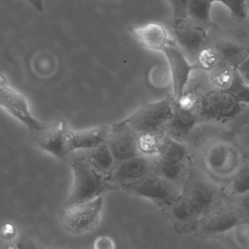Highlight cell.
I'll list each match as a JSON object with an SVG mask.
<instances>
[{
    "mask_svg": "<svg viewBox=\"0 0 249 249\" xmlns=\"http://www.w3.org/2000/svg\"><path fill=\"white\" fill-rule=\"evenodd\" d=\"M68 162L72 170V183L62 206L79 205L113 190L107 178L96 171L81 151L72 153Z\"/></svg>",
    "mask_w": 249,
    "mask_h": 249,
    "instance_id": "obj_1",
    "label": "cell"
},
{
    "mask_svg": "<svg viewBox=\"0 0 249 249\" xmlns=\"http://www.w3.org/2000/svg\"><path fill=\"white\" fill-rule=\"evenodd\" d=\"M173 113V97H167L159 101L142 103L124 120L139 135L163 133Z\"/></svg>",
    "mask_w": 249,
    "mask_h": 249,
    "instance_id": "obj_2",
    "label": "cell"
},
{
    "mask_svg": "<svg viewBox=\"0 0 249 249\" xmlns=\"http://www.w3.org/2000/svg\"><path fill=\"white\" fill-rule=\"evenodd\" d=\"M189 157L186 145L163 135L157 154L152 157V173L175 183L186 167Z\"/></svg>",
    "mask_w": 249,
    "mask_h": 249,
    "instance_id": "obj_3",
    "label": "cell"
},
{
    "mask_svg": "<svg viewBox=\"0 0 249 249\" xmlns=\"http://www.w3.org/2000/svg\"><path fill=\"white\" fill-rule=\"evenodd\" d=\"M103 205L104 197L100 196L74 206H62L58 212L59 221L63 228L73 235L91 232L100 223Z\"/></svg>",
    "mask_w": 249,
    "mask_h": 249,
    "instance_id": "obj_4",
    "label": "cell"
},
{
    "mask_svg": "<svg viewBox=\"0 0 249 249\" xmlns=\"http://www.w3.org/2000/svg\"><path fill=\"white\" fill-rule=\"evenodd\" d=\"M119 190L148 199L161 209L171 208L180 195L174 183L154 173L136 181L125 183Z\"/></svg>",
    "mask_w": 249,
    "mask_h": 249,
    "instance_id": "obj_5",
    "label": "cell"
},
{
    "mask_svg": "<svg viewBox=\"0 0 249 249\" xmlns=\"http://www.w3.org/2000/svg\"><path fill=\"white\" fill-rule=\"evenodd\" d=\"M69 127L62 119L43 122L37 129L30 132V142L36 148L62 161H68L71 154L67 142Z\"/></svg>",
    "mask_w": 249,
    "mask_h": 249,
    "instance_id": "obj_6",
    "label": "cell"
},
{
    "mask_svg": "<svg viewBox=\"0 0 249 249\" xmlns=\"http://www.w3.org/2000/svg\"><path fill=\"white\" fill-rule=\"evenodd\" d=\"M215 192L211 186L196 183L183 195H179L170 208L172 214L180 221L198 218L208 213L215 200Z\"/></svg>",
    "mask_w": 249,
    "mask_h": 249,
    "instance_id": "obj_7",
    "label": "cell"
},
{
    "mask_svg": "<svg viewBox=\"0 0 249 249\" xmlns=\"http://www.w3.org/2000/svg\"><path fill=\"white\" fill-rule=\"evenodd\" d=\"M242 105L230 93L213 88L199 97L196 113L209 120L228 121L240 113Z\"/></svg>",
    "mask_w": 249,
    "mask_h": 249,
    "instance_id": "obj_8",
    "label": "cell"
},
{
    "mask_svg": "<svg viewBox=\"0 0 249 249\" xmlns=\"http://www.w3.org/2000/svg\"><path fill=\"white\" fill-rule=\"evenodd\" d=\"M165 25L179 47L191 56L197 57L208 29L189 16L176 19L171 18Z\"/></svg>",
    "mask_w": 249,
    "mask_h": 249,
    "instance_id": "obj_9",
    "label": "cell"
},
{
    "mask_svg": "<svg viewBox=\"0 0 249 249\" xmlns=\"http://www.w3.org/2000/svg\"><path fill=\"white\" fill-rule=\"evenodd\" d=\"M162 53L170 67L173 91L172 97L175 101H178L186 92L192 72L199 70V67L197 63L193 64L189 61L173 38L170 39Z\"/></svg>",
    "mask_w": 249,
    "mask_h": 249,
    "instance_id": "obj_10",
    "label": "cell"
},
{
    "mask_svg": "<svg viewBox=\"0 0 249 249\" xmlns=\"http://www.w3.org/2000/svg\"><path fill=\"white\" fill-rule=\"evenodd\" d=\"M0 105L30 132L37 129L43 123L33 116L25 97L13 88L3 75L0 81Z\"/></svg>",
    "mask_w": 249,
    "mask_h": 249,
    "instance_id": "obj_11",
    "label": "cell"
},
{
    "mask_svg": "<svg viewBox=\"0 0 249 249\" xmlns=\"http://www.w3.org/2000/svg\"><path fill=\"white\" fill-rule=\"evenodd\" d=\"M138 140L139 134L137 133L124 120L110 125L106 143L113 154L116 165L141 154Z\"/></svg>",
    "mask_w": 249,
    "mask_h": 249,
    "instance_id": "obj_12",
    "label": "cell"
},
{
    "mask_svg": "<svg viewBox=\"0 0 249 249\" xmlns=\"http://www.w3.org/2000/svg\"><path fill=\"white\" fill-rule=\"evenodd\" d=\"M152 173V157L140 154L119 163L107 177L113 190L125 183L140 180Z\"/></svg>",
    "mask_w": 249,
    "mask_h": 249,
    "instance_id": "obj_13",
    "label": "cell"
},
{
    "mask_svg": "<svg viewBox=\"0 0 249 249\" xmlns=\"http://www.w3.org/2000/svg\"><path fill=\"white\" fill-rule=\"evenodd\" d=\"M129 32L142 47L153 52H162L171 39L165 24L160 23L130 26Z\"/></svg>",
    "mask_w": 249,
    "mask_h": 249,
    "instance_id": "obj_14",
    "label": "cell"
},
{
    "mask_svg": "<svg viewBox=\"0 0 249 249\" xmlns=\"http://www.w3.org/2000/svg\"><path fill=\"white\" fill-rule=\"evenodd\" d=\"M110 128V125H102L84 130H73L70 126L67 132V142L71 154L88 151L106 143Z\"/></svg>",
    "mask_w": 249,
    "mask_h": 249,
    "instance_id": "obj_15",
    "label": "cell"
},
{
    "mask_svg": "<svg viewBox=\"0 0 249 249\" xmlns=\"http://www.w3.org/2000/svg\"><path fill=\"white\" fill-rule=\"evenodd\" d=\"M246 219L238 209L219 208L208 214L202 223V230L212 234L233 230Z\"/></svg>",
    "mask_w": 249,
    "mask_h": 249,
    "instance_id": "obj_16",
    "label": "cell"
},
{
    "mask_svg": "<svg viewBox=\"0 0 249 249\" xmlns=\"http://www.w3.org/2000/svg\"><path fill=\"white\" fill-rule=\"evenodd\" d=\"M205 161L208 168L215 174L225 175L234 169L238 161V156L234 148L227 144H213L208 150Z\"/></svg>",
    "mask_w": 249,
    "mask_h": 249,
    "instance_id": "obj_17",
    "label": "cell"
},
{
    "mask_svg": "<svg viewBox=\"0 0 249 249\" xmlns=\"http://www.w3.org/2000/svg\"><path fill=\"white\" fill-rule=\"evenodd\" d=\"M198 116L196 111L181 108L173 100V116L163 134L173 138L188 135L196 125Z\"/></svg>",
    "mask_w": 249,
    "mask_h": 249,
    "instance_id": "obj_18",
    "label": "cell"
},
{
    "mask_svg": "<svg viewBox=\"0 0 249 249\" xmlns=\"http://www.w3.org/2000/svg\"><path fill=\"white\" fill-rule=\"evenodd\" d=\"M81 152L91 167L107 178L116 167V160L106 142L92 149Z\"/></svg>",
    "mask_w": 249,
    "mask_h": 249,
    "instance_id": "obj_19",
    "label": "cell"
},
{
    "mask_svg": "<svg viewBox=\"0 0 249 249\" xmlns=\"http://www.w3.org/2000/svg\"><path fill=\"white\" fill-rule=\"evenodd\" d=\"M215 49L222 60L227 65L237 68L249 56V48L231 40H222L215 44Z\"/></svg>",
    "mask_w": 249,
    "mask_h": 249,
    "instance_id": "obj_20",
    "label": "cell"
},
{
    "mask_svg": "<svg viewBox=\"0 0 249 249\" xmlns=\"http://www.w3.org/2000/svg\"><path fill=\"white\" fill-rule=\"evenodd\" d=\"M213 0H189L188 16L207 29L213 27L211 9Z\"/></svg>",
    "mask_w": 249,
    "mask_h": 249,
    "instance_id": "obj_21",
    "label": "cell"
},
{
    "mask_svg": "<svg viewBox=\"0 0 249 249\" xmlns=\"http://www.w3.org/2000/svg\"><path fill=\"white\" fill-rule=\"evenodd\" d=\"M231 192L238 196L249 193V164L239 166L230 183Z\"/></svg>",
    "mask_w": 249,
    "mask_h": 249,
    "instance_id": "obj_22",
    "label": "cell"
},
{
    "mask_svg": "<svg viewBox=\"0 0 249 249\" xmlns=\"http://www.w3.org/2000/svg\"><path fill=\"white\" fill-rule=\"evenodd\" d=\"M196 58L199 69L207 72L212 71L222 62V59L215 46L201 49Z\"/></svg>",
    "mask_w": 249,
    "mask_h": 249,
    "instance_id": "obj_23",
    "label": "cell"
},
{
    "mask_svg": "<svg viewBox=\"0 0 249 249\" xmlns=\"http://www.w3.org/2000/svg\"><path fill=\"white\" fill-rule=\"evenodd\" d=\"M163 133H146L139 135V150L141 154L154 157L157 154Z\"/></svg>",
    "mask_w": 249,
    "mask_h": 249,
    "instance_id": "obj_24",
    "label": "cell"
},
{
    "mask_svg": "<svg viewBox=\"0 0 249 249\" xmlns=\"http://www.w3.org/2000/svg\"><path fill=\"white\" fill-rule=\"evenodd\" d=\"M213 2L223 4L230 11L231 17L237 21H243L249 13L247 0H213Z\"/></svg>",
    "mask_w": 249,
    "mask_h": 249,
    "instance_id": "obj_25",
    "label": "cell"
},
{
    "mask_svg": "<svg viewBox=\"0 0 249 249\" xmlns=\"http://www.w3.org/2000/svg\"><path fill=\"white\" fill-rule=\"evenodd\" d=\"M172 11L173 19L187 17L189 0H167Z\"/></svg>",
    "mask_w": 249,
    "mask_h": 249,
    "instance_id": "obj_26",
    "label": "cell"
},
{
    "mask_svg": "<svg viewBox=\"0 0 249 249\" xmlns=\"http://www.w3.org/2000/svg\"><path fill=\"white\" fill-rule=\"evenodd\" d=\"M233 230L237 243L242 247L249 248V222L243 221Z\"/></svg>",
    "mask_w": 249,
    "mask_h": 249,
    "instance_id": "obj_27",
    "label": "cell"
},
{
    "mask_svg": "<svg viewBox=\"0 0 249 249\" xmlns=\"http://www.w3.org/2000/svg\"><path fill=\"white\" fill-rule=\"evenodd\" d=\"M8 244L10 246H7L6 248L9 249H34L36 248V245L28 239L25 237H18L16 238L15 240L11 242H8Z\"/></svg>",
    "mask_w": 249,
    "mask_h": 249,
    "instance_id": "obj_28",
    "label": "cell"
},
{
    "mask_svg": "<svg viewBox=\"0 0 249 249\" xmlns=\"http://www.w3.org/2000/svg\"><path fill=\"white\" fill-rule=\"evenodd\" d=\"M1 236L6 243L15 240L17 236V230L15 227L11 224H5V225L2 226Z\"/></svg>",
    "mask_w": 249,
    "mask_h": 249,
    "instance_id": "obj_29",
    "label": "cell"
},
{
    "mask_svg": "<svg viewBox=\"0 0 249 249\" xmlns=\"http://www.w3.org/2000/svg\"><path fill=\"white\" fill-rule=\"evenodd\" d=\"M93 247L95 249H112L115 248L113 240L108 237H99L94 240Z\"/></svg>",
    "mask_w": 249,
    "mask_h": 249,
    "instance_id": "obj_30",
    "label": "cell"
},
{
    "mask_svg": "<svg viewBox=\"0 0 249 249\" xmlns=\"http://www.w3.org/2000/svg\"><path fill=\"white\" fill-rule=\"evenodd\" d=\"M240 197L238 210L245 218H249V193L242 195Z\"/></svg>",
    "mask_w": 249,
    "mask_h": 249,
    "instance_id": "obj_31",
    "label": "cell"
},
{
    "mask_svg": "<svg viewBox=\"0 0 249 249\" xmlns=\"http://www.w3.org/2000/svg\"><path fill=\"white\" fill-rule=\"evenodd\" d=\"M237 71L241 75L243 81L249 86V56L241 65L237 67Z\"/></svg>",
    "mask_w": 249,
    "mask_h": 249,
    "instance_id": "obj_32",
    "label": "cell"
},
{
    "mask_svg": "<svg viewBox=\"0 0 249 249\" xmlns=\"http://www.w3.org/2000/svg\"><path fill=\"white\" fill-rule=\"evenodd\" d=\"M27 3L30 4L35 10L38 11L40 14L44 12V5L43 0H24Z\"/></svg>",
    "mask_w": 249,
    "mask_h": 249,
    "instance_id": "obj_33",
    "label": "cell"
},
{
    "mask_svg": "<svg viewBox=\"0 0 249 249\" xmlns=\"http://www.w3.org/2000/svg\"><path fill=\"white\" fill-rule=\"evenodd\" d=\"M247 6H248V9H249V0H247Z\"/></svg>",
    "mask_w": 249,
    "mask_h": 249,
    "instance_id": "obj_34",
    "label": "cell"
}]
</instances>
